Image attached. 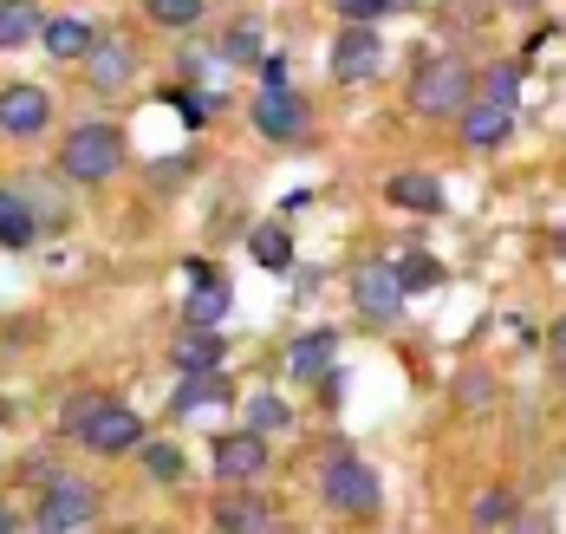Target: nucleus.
Listing matches in <instances>:
<instances>
[{
    "label": "nucleus",
    "mask_w": 566,
    "mask_h": 534,
    "mask_svg": "<svg viewBox=\"0 0 566 534\" xmlns=\"http://www.w3.org/2000/svg\"><path fill=\"white\" fill-rule=\"evenodd\" d=\"M547 358H554V371L566 378V313L554 320V333H547Z\"/></svg>",
    "instance_id": "72a5a7b5"
},
{
    "label": "nucleus",
    "mask_w": 566,
    "mask_h": 534,
    "mask_svg": "<svg viewBox=\"0 0 566 534\" xmlns=\"http://www.w3.org/2000/svg\"><path fill=\"white\" fill-rule=\"evenodd\" d=\"M385 202L391 209H410V216H443L450 202H443V182L430 177V170H397L385 182Z\"/></svg>",
    "instance_id": "2eb2a0df"
},
{
    "label": "nucleus",
    "mask_w": 566,
    "mask_h": 534,
    "mask_svg": "<svg viewBox=\"0 0 566 534\" xmlns=\"http://www.w3.org/2000/svg\"><path fill=\"white\" fill-rule=\"evenodd\" d=\"M455 398H462V405H469V411H489V405H495V378H489V371H475V365H469V371H462V378H455Z\"/></svg>",
    "instance_id": "c85d7f7f"
},
{
    "label": "nucleus",
    "mask_w": 566,
    "mask_h": 534,
    "mask_svg": "<svg viewBox=\"0 0 566 534\" xmlns=\"http://www.w3.org/2000/svg\"><path fill=\"white\" fill-rule=\"evenodd\" d=\"M469 528H482V534L521 528V495H514V489H489V495L469 509Z\"/></svg>",
    "instance_id": "4be33fe9"
},
{
    "label": "nucleus",
    "mask_w": 566,
    "mask_h": 534,
    "mask_svg": "<svg viewBox=\"0 0 566 534\" xmlns=\"http://www.w3.org/2000/svg\"><path fill=\"white\" fill-rule=\"evenodd\" d=\"M137 7H144V20H150V27H170V33L196 27V20L209 13V0H137Z\"/></svg>",
    "instance_id": "bb28decb"
},
{
    "label": "nucleus",
    "mask_w": 566,
    "mask_h": 534,
    "mask_svg": "<svg viewBox=\"0 0 566 534\" xmlns=\"http://www.w3.org/2000/svg\"><path fill=\"white\" fill-rule=\"evenodd\" d=\"M397 274H403V287H437V281H443V268H437L423 248H410V254L397 261Z\"/></svg>",
    "instance_id": "7c9ffc66"
},
{
    "label": "nucleus",
    "mask_w": 566,
    "mask_h": 534,
    "mask_svg": "<svg viewBox=\"0 0 566 534\" xmlns=\"http://www.w3.org/2000/svg\"><path fill=\"white\" fill-rule=\"evenodd\" d=\"M286 423H293V411H286L281 398H248V430H268V437H274Z\"/></svg>",
    "instance_id": "c756f323"
},
{
    "label": "nucleus",
    "mask_w": 566,
    "mask_h": 534,
    "mask_svg": "<svg viewBox=\"0 0 566 534\" xmlns=\"http://www.w3.org/2000/svg\"><path fill=\"white\" fill-rule=\"evenodd\" d=\"M137 470L150 475L157 489H176V482L189 475V457H182L176 443H137Z\"/></svg>",
    "instance_id": "b1692460"
},
{
    "label": "nucleus",
    "mask_w": 566,
    "mask_h": 534,
    "mask_svg": "<svg viewBox=\"0 0 566 534\" xmlns=\"http://www.w3.org/2000/svg\"><path fill=\"white\" fill-rule=\"evenodd\" d=\"M403 98H410L417 118H430V124L462 118V105L475 98V65L462 60V53H437V60L417 65V78H410Z\"/></svg>",
    "instance_id": "7ed1b4c3"
},
{
    "label": "nucleus",
    "mask_w": 566,
    "mask_h": 534,
    "mask_svg": "<svg viewBox=\"0 0 566 534\" xmlns=\"http://www.w3.org/2000/svg\"><path fill=\"white\" fill-rule=\"evenodd\" d=\"M403 274H397V261H358V274H352V306H358V320H371V326H391L397 313H403Z\"/></svg>",
    "instance_id": "423d86ee"
},
{
    "label": "nucleus",
    "mask_w": 566,
    "mask_h": 534,
    "mask_svg": "<svg viewBox=\"0 0 566 534\" xmlns=\"http://www.w3.org/2000/svg\"><path fill=\"white\" fill-rule=\"evenodd\" d=\"M222 398H228L222 371H182V385H176V398H170V417L189 423V417H202L209 405H222Z\"/></svg>",
    "instance_id": "f3484780"
},
{
    "label": "nucleus",
    "mask_w": 566,
    "mask_h": 534,
    "mask_svg": "<svg viewBox=\"0 0 566 534\" xmlns=\"http://www.w3.org/2000/svg\"><path fill=\"white\" fill-rule=\"evenodd\" d=\"M222 358H228V346L216 339V326H189V333L170 346L176 371H222Z\"/></svg>",
    "instance_id": "6ab92c4d"
},
{
    "label": "nucleus",
    "mask_w": 566,
    "mask_h": 534,
    "mask_svg": "<svg viewBox=\"0 0 566 534\" xmlns=\"http://www.w3.org/2000/svg\"><path fill=\"white\" fill-rule=\"evenodd\" d=\"M124 164H130V144H124V130H117V124H98V118L72 124V130H65V144H59V177L85 182V189L124 177Z\"/></svg>",
    "instance_id": "f03ea898"
},
{
    "label": "nucleus",
    "mask_w": 566,
    "mask_h": 534,
    "mask_svg": "<svg viewBox=\"0 0 566 534\" xmlns=\"http://www.w3.org/2000/svg\"><path fill=\"white\" fill-rule=\"evenodd\" d=\"M333 353H339V333H300L286 346V378L293 385H319L333 371Z\"/></svg>",
    "instance_id": "dca6fc26"
},
{
    "label": "nucleus",
    "mask_w": 566,
    "mask_h": 534,
    "mask_svg": "<svg viewBox=\"0 0 566 534\" xmlns=\"http://www.w3.org/2000/svg\"><path fill=\"white\" fill-rule=\"evenodd\" d=\"M98 515H105L98 489L92 482H72V475L46 482L40 502H33V528L40 534H85V528H98Z\"/></svg>",
    "instance_id": "20e7f679"
},
{
    "label": "nucleus",
    "mask_w": 566,
    "mask_h": 534,
    "mask_svg": "<svg viewBox=\"0 0 566 534\" xmlns=\"http://www.w3.org/2000/svg\"><path fill=\"white\" fill-rule=\"evenodd\" d=\"M182 320H189V326H222L228 320L222 274H196V294H189V306H182Z\"/></svg>",
    "instance_id": "5701e85b"
},
{
    "label": "nucleus",
    "mask_w": 566,
    "mask_h": 534,
    "mask_svg": "<svg viewBox=\"0 0 566 534\" xmlns=\"http://www.w3.org/2000/svg\"><path fill=\"white\" fill-rule=\"evenodd\" d=\"M7 417H13V405H7V398H0V423H7Z\"/></svg>",
    "instance_id": "c9c22d12"
},
{
    "label": "nucleus",
    "mask_w": 566,
    "mask_h": 534,
    "mask_svg": "<svg viewBox=\"0 0 566 534\" xmlns=\"http://www.w3.org/2000/svg\"><path fill=\"white\" fill-rule=\"evenodd\" d=\"M378 65H385V40H378V27L345 20L339 40H333V53H326V72H333L339 85H365V78H378Z\"/></svg>",
    "instance_id": "1a4fd4ad"
},
{
    "label": "nucleus",
    "mask_w": 566,
    "mask_h": 534,
    "mask_svg": "<svg viewBox=\"0 0 566 534\" xmlns=\"http://www.w3.org/2000/svg\"><path fill=\"white\" fill-rule=\"evenodd\" d=\"M475 98H489V105H514V98H521V65L495 60L489 72H475Z\"/></svg>",
    "instance_id": "a878e982"
},
{
    "label": "nucleus",
    "mask_w": 566,
    "mask_h": 534,
    "mask_svg": "<svg viewBox=\"0 0 566 534\" xmlns=\"http://www.w3.org/2000/svg\"><path fill=\"white\" fill-rule=\"evenodd\" d=\"M216 53H222L228 65H261V53H268V46H261V27H254V20H234Z\"/></svg>",
    "instance_id": "cd10ccee"
},
{
    "label": "nucleus",
    "mask_w": 566,
    "mask_h": 534,
    "mask_svg": "<svg viewBox=\"0 0 566 534\" xmlns=\"http://www.w3.org/2000/svg\"><path fill=\"white\" fill-rule=\"evenodd\" d=\"M209 522L222 534H274L281 522H274V502H261L254 495V482L248 489H234V495H222L216 509H209Z\"/></svg>",
    "instance_id": "f8f14e48"
},
{
    "label": "nucleus",
    "mask_w": 566,
    "mask_h": 534,
    "mask_svg": "<svg viewBox=\"0 0 566 534\" xmlns=\"http://www.w3.org/2000/svg\"><path fill=\"white\" fill-rule=\"evenodd\" d=\"M268 430H228V437H216V450H209V470H216V482H228V489H248V482H261L268 475Z\"/></svg>",
    "instance_id": "6e6552de"
},
{
    "label": "nucleus",
    "mask_w": 566,
    "mask_h": 534,
    "mask_svg": "<svg viewBox=\"0 0 566 534\" xmlns=\"http://www.w3.org/2000/svg\"><path fill=\"white\" fill-rule=\"evenodd\" d=\"M40 46H46L53 60H85V53L98 46V33H92L85 20H72V13H59V20H46V33H40Z\"/></svg>",
    "instance_id": "412c9836"
},
{
    "label": "nucleus",
    "mask_w": 566,
    "mask_h": 534,
    "mask_svg": "<svg viewBox=\"0 0 566 534\" xmlns=\"http://www.w3.org/2000/svg\"><path fill=\"white\" fill-rule=\"evenodd\" d=\"M40 235H46V229H40V216H33V202H27V189H20V182H0V248L27 254Z\"/></svg>",
    "instance_id": "4468645a"
},
{
    "label": "nucleus",
    "mask_w": 566,
    "mask_h": 534,
    "mask_svg": "<svg viewBox=\"0 0 566 534\" xmlns=\"http://www.w3.org/2000/svg\"><path fill=\"white\" fill-rule=\"evenodd\" d=\"M85 72H92L98 92H124V85L137 78V46H130L124 33H112V40H98V46L85 53Z\"/></svg>",
    "instance_id": "ddd939ff"
},
{
    "label": "nucleus",
    "mask_w": 566,
    "mask_h": 534,
    "mask_svg": "<svg viewBox=\"0 0 566 534\" xmlns=\"http://www.w3.org/2000/svg\"><path fill=\"white\" fill-rule=\"evenodd\" d=\"M53 92L46 85H0V130L7 137H20V144H33V137H46V124H53Z\"/></svg>",
    "instance_id": "9d476101"
},
{
    "label": "nucleus",
    "mask_w": 566,
    "mask_h": 534,
    "mask_svg": "<svg viewBox=\"0 0 566 534\" xmlns=\"http://www.w3.org/2000/svg\"><path fill=\"white\" fill-rule=\"evenodd\" d=\"M20 528V515H13V509H0V534H13Z\"/></svg>",
    "instance_id": "f704fd0d"
},
{
    "label": "nucleus",
    "mask_w": 566,
    "mask_h": 534,
    "mask_svg": "<svg viewBox=\"0 0 566 534\" xmlns=\"http://www.w3.org/2000/svg\"><path fill=\"white\" fill-rule=\"evenodd\" d=\"M319 502H326L333 515L365 522V515L385 509V482H378V470H371L352 443H333V450L319 457Z\"/></svg>",
    "instance_id": "f257e3e1"
},
{
    "label": "nucleus",
    "mask_w": 566,
    "mask_h": 534,
    "mask_svg": "<svg viewBox=\"0 0 566 534\" xmlns=\"http://www.w3.org/2000/svg\"><path fill=\"white\" fill-rule=\"evenodd\" d=\"M40 33H46V13L33 0H0V53L40 46Z\"/></svg>",
    "instance_id": "a211bd4d"
},
{
    "label": "nucleus",
    "mask_w": 566,
    "mask_h": 534,
    "mask_svg": "<svg viewBox=\"0 0 566 534\" xmlns=\"http://www.w3.org/2000/svg\"><path fill=\"white\" fill-rule=\"evenodd\" d=\"M248 118H254L261 137H274V144H300L306 124H313V112H306V92H293L286 78H268V85L248 98Z\"/></svg>",
    "instance_id": "39448f33"
},
{
    "label": "nucleus",
    "mask_w": 566,
    "mask_h": 534,
    "mask_svg": "<svg viewBox=\"0 0 566 534\" xmlns=\"http://www.w3.org/2000/svg\"><path fill=\"white\" fill-rule=\"evenodd\" d=\"M20 482L46 489V482H59V463H53V457H27V463H20Z\"/></svg>",
    "instance_id": "473e14b6"
},
{
    "label": "nucleus",
    "mask_w": 566,
    "mask_h": 534,
    "mask_svg": "<svg viewBox=\"0 0 566 534\" xmlns=\"http://www.w3.org/2000/svg\"><path fill=\"white\" fill-rule=\"evenodd\" d=\"M78 443H85L92 457H130V450L144 443V417L130 411L124 398H98V411L78 423Z\"/></svg>",
    "instance_id": "0eeeda50"
},
{
    "label": "nucleus",
    "mask_w": 566,
    "mask_h": 534,
    "mask_svg": "<svg viewBox=\"0 0 566 534\" xmlns=\"http://www.w3.org/2000/svg\"><path fill=\"white\" fill-rule=\"evenodd\" d=\"M417 7H430V0H417Z\"/></svg>",
    "instance_id": "e433bc0d"
},
{
    "label": "nucleus",
    "mask_w": 566,
    "mask_h": 534,
    "mask_svg": "<svg viewBox=\"0 0 566 534\" xmlns=\"http://www.w3.org/2000/svg\"><path fill=\"white\" fill-rule=\"evenodd\" d=\"M339 7V20H365V27H378L391 7H403V0H333Z\"/></svg>",
    "instance_id": "2f4dec72"
},
{
    "label": "nucleus",
    "mask_w": 566,
    "mask_h": 534,
    "mask_svg": "<svg viewBox=\"0 0 566 534\" xmlns=\"http://www.w3.org/2000/svg\"><path fill=\"white\" fill-rule=\"evenodd\" d=\"M20 189H27V202H33V216H40V229H46V235L72 229V196H65L53 177H20Z\"/></svg>",
    "instance_id": "aec40b11"
},
{
    "label": "nucleus",
    "mask_w": 566,
    "mask_h": 534,
    "mask_svg": "<svg viewBox=\"0 0 566 534\" xmlns=\"http://www.w3.org/2000/svg\"><path fill=\"white\" fill-rule=\"evenodd\" d=\"M248 248H254V261H261L268 274H286V268H293V235H286L281 222H261V229L248 235Z\"/></svg>",
    "instance_id": "393cba45"
},
{
    "label": "nucleus",
    "mask_w": 566,
    "mask_h": 534,
    "mask_svg": "<svg viewBox=\"0 0 566 534\" xmlns=\"http://www.w3.org/2000/svg\"><path fill=\"white\" fill-rule=\"evenodd\" d=\"M462 150H502L514 137V105H489V98H469L462 105Z\"/></svg>",
    "instance_id": "9b49d317"
}]
</instances>
